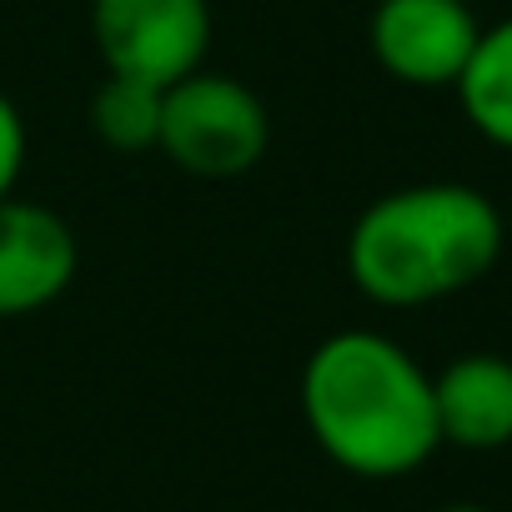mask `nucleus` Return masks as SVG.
<instances>
[{
    "mask_svg": "<svg viewBox=\"0 0 512 512\" xmlns=\"http://www.w3.org/2000/svg\"><path fill=\"white\" fill-rule=\"evenodd\" d=\"M81 272V241L71 221L41 201H0V322L46 312Z\"/></svg>",
    "mask_w": 512,
    "mask_h": 512,
    "instance_id": "obj_6",
    "label": "nucleus"
},
{
    "mask_svg": "<svg viewBox=\"0 0 512 512\" xmlns=\"http://www.w3.org/2000/svg\"><path fill=\"white\" fill-rule=\"evenodd\" d=\"M91 41L106 76H131L156 91L206 66V0H91Z\"/></svg>",
    "mask_w": 512,
    "mask_h": 512,
    "instance_id": "obj_4",
    "label": "nucleus"
},
{
    "mask_svg": "<svg viewBox=\"0 0 512 512\" xmlns=\"http://www.w3.org/2000/svg\"><path fill=\"white\" fill-rule=\"evenodd\" d=\"M457 101H462V116L467 126L497 146V151H512V16L497 21V26H482L462 76H457Z\"/></svg>",
    "mask_w": 512,
    "mask_h": 512,
    "instance_id": "obj_8",
    "label": "nucleus"
},
{
    "mask_svg": "<svg viewBox=\"0 0 512 512\" xmlns=\"http://www.w3.org/2000/svg\"><path fill=\"white\" fill-rule=\"evenodd\" d=\"M432 512H492V507H482V502H442Z\"/></svg>",
    "mask_w": 512,
    "mask_h": 512,
    "instance_id": "obj_11",
    "label": "nucleus"
},
{
    "mask_svg": "<svg viewBox=\"0 0 512 512\" xmlns=\"http://www.w3.org/2000/svg\"><path fill=\"white\" fill-rule=\"evenodd\" d=\"M482 26L467 0H377L367 21L372 61L412 91L457 86Z\"/></svg>",
    "mask_w": 512,
    "mask_h": 512,
    "instance_id": "obj_5",
    "label": "nucleus"
},
{
    "mask_svg": "<svg viewBox=\"0 0 512 512\" xmlns=\"http://www.w3.org/2000/svg\"><path fill=\"white\" fill-rule=\"evenodd\" d=\"M91 131L126 156L156 151L161 136V91L131 76H106L101 91L91 96Z\"/></svg>",
    "mask_w": 512,
    "mask_h": 512,
    "instance_id": "obj_9",
    "label": "nucleus"
},
{
    "mask_svg": "<svg viewBox=\"0 0 512 512\" xmlns=\"http://www.w3.org/2000/svg\"><path fill=\"white\" fill-rule=\"evenodd\" d=\"M21 166H26V121H21L16 101L0 91V201L16 196Z\"/></svg>",
    "mask_w": 512,
    "mask_h": 512,
    "instance_id": "obj_10",
    "label": "nucleus"
},
{
    "mask_svg": "<svg viewBox=\"0 0 512 512\" xmlns=\"http://www.w3.org/2000/svg\"><path fill=\"white\" fill-rule=\"evenodd\" d=\"M507 241H512V221H507Z\"/></svg>",
    "mask_w": 512,
    "mask_h": 512,
    "instance_id": "obj_12",
    "label": "nucleus"
},
{
    "mask_svg": "<svg viewBox=\"0 0 512 512\" xmlns=\"http://www.w3.org/2000/svg\"><path fill=\"white\" fill-rule=\"evenodd\" d=\"M437 437L462 452H497L512 442V357L462 352L432 377Z\"/></svg>",
    "mask_w": 512,
    "mask_h": 512,
    "instance_id": "obj_7",
    "label": "nucleus"
},
{
    "mask_svg": "<svg viewBox=\"0 0 512 512\" xmlns=\"http://www.w3.org/2000/svg\"><path fill=\"white\" fill-rule=\"evenodd\" d=\"M312 442L352 477H407L442 447L432 372L382 332H332L297 382Z\"/></svg>",
    "mask_w": 512,
    "mask_h": 512,
    "instance_id": "obj_1",
    "label": "nucleus"
},
{
    "mask_svg": "<svg viewBox=\"0 0 512 512\" xmlns=\"http://www.w3.org/2000/svg\"><path fill=\"white\" fill-rule=\"evenodd\" d=\"M507 251V216L467 181H417L367 201L347 231L352 287L392 312L472 292Z\"/></svg>",
    "mask_w": 512,
    "mask_h": 512,
    "instance_id": "obj_2",
    "label": "nucleus"
},
{
    "mask_svg": "<svg viewBox=\"0 0 512 512\" xmlns=\"http://www.w3.org/2000/svg\"><path fill=\"white\" fill-rule=\"evenodd\" d=\"M267 146H272V116L246 81L201 66L161 91L156 151L176 171L196 181H231L262 161Z\"/></svg>",
    "mask_w": 512,
    "mask_h": 512,
    "instance_id": "obj_3",
    "label": "nucleus"
}]
</instances>
